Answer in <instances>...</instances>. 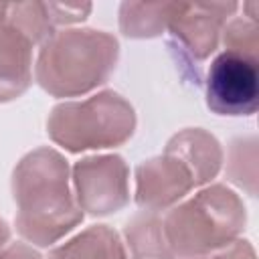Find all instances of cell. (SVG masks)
Masks as SVG:
<instances>
[{
	"label": "cell",
	"instance_id": "cell-1",
	"mask_svg": "<svg viewBox=\"0 0 259 259\" xmlns=\"http://www.w3.org/2000/svg\"><path fill=\"white\" fill-rule=\"evenodd\" d=\"M18 235L38 247H49L71 233L81 221L71 192V170L65 156L53 148H36L20 158L12 172Z\"/></svg>",
	"mask_w": 259,
	"mask_h": 259
},
{
	"label": "cell",
	"instance_id": "cell-2",
	"mask_svg": "<svg viewBox=\"0 0 259 259\" xmlns=\"http://www.w3.org/2000/svg\"><path fill=\"white\" fill-rule=\"evenodd\" d=\"M117 59L119 42L113 34L95 28H63L40 45L34 79L53 97H77L107 83Z\"/></svg>",
	"mask_w": 259,
	"mask_h": 259
},
{
	"label": "cell",
	"instance_id": "cell-3",
	"mask_svg": "<svg viewBox=\"0 0 259 259\" xmlns=\"http://www.w3.org/2000/svg\"><path fill=\"white\" fill-rule=\"evenodd\" d=\"M245 204L225 184H210L176 204L164 219L166 241L178 259L206 255L235 239L245 229Z\"/></svg>",
	"mask_w": 259,
	"mask_h": 259
},
{
	"label": "cell",
	"instance_id": "cell-4",
	"mask_svg": "<svg viewBox=\"0 0 259 259\" xmlns=\"http://www.w3.org/2000/svg\"><path fill=\"white\" fill-rule=\"evenodd\" d=\"M134 130L132 103L111 89L81 101H63L51 109L47 119L49 138L75 154L121 146L134 136Z\"/></svg>",
	"mask_w": 259,
	"mask_h": 259
},
{
	"label": "cell",
	"instance_id": "cell-5",
	"mask_svg": "<svg viewBox=\"0 0 259 259\" xmlns=\"http://www.w3.org/2000/svg\"><path fill=\"white\" fill-rule=\"evenodd\" d=\"M235 10V2H176L166 26L170 30L168 49L194 85L200 83V65L217 51L223 28Z\"/></svg>",
	"mask_w": 259,
	"mask_h": 259
},
{
	"label": "cell",
	"instance_id": "cell-6",
	"mask_svg": "<svg viewBox=\"0 0 259 259\" xmlns=\"http://www.w3.org/2000/svg\"><path fill=\"white\" fill-rule=\"evenodd\" d=\"M259 61L233 51L219 53L206 71V105L219 115H253L259 107Z\"/></svg>",
	"mask_w": 259,
	"mask_h": 259
},
{
	"label": "cell",
	"instance_id": "cell-7",
	"mask_svg": "<svg viewBox=\"0 0 259 259\" xmlns=\"http://www.w3.org/2000/svg\"><path fill=\"white\" fill-rule=\"evenodd\" d=\"M75 200L81 210L105 217L130 202V170L121 156H87L73 166Z\"/></svg>",
	"mask_w": 259,
	"mask_h": 259
},
{
	"label": "cell",
	"instance_id": "cell-8",
	"mask_svg": "<svg viewBox=\"0 0 259 259\" xmlns=\"http://www.w3.org/2000/svg\"><path fill=\"white\" fill-rule=\"evenodd\" d=\"M194 188L192 174L174 156H156L136 168V202L144 210H166Z\"/></svg>",
	"mask_w": 259,
	"mask_h": 259
},
{
	"label": "cell",
	"instance_id": "cell-9",
	"mask_svg": "<svg viewBox=\"0 0 259 259\" xmlns=\"http://www.w3.org/2000/svg\"><path fill=\"white\" fill-rule=\"evenodd\" d=\"M32 42L2 16L0 2V103L20 97L32 81Z\"/></svg>",
	"mask_w": 259,
	"mask_h": 259
},
{
	"label": "cell",
	"instance_id": "cell-10",
	"mask_svg": "<svg viewBox=\"0 0 259 259\" xmlns=\"http://www.w3.org/2000/svg\"><path fill=\"white\" fill-rule=\"evenodd\" d=\"M164 154L174 156L188 168L194 186L210 182L223 164V150L219 140L200 127H186L174 134L168 140Z\"/></svg>",
	"mask_w": 259,
	"mask_h": 259
},
{
	"label": "cell",
	"instance_id": "cell-11",
	"mask_svg": "<svg viewBox=\"0 0 259 259\" xmlns=\"http://www.w3.org/2000/svg\"><path fill=\"white\" fill-rule=\"evenodd\" d=\"M49 259H127L121 237L107 225H93L55 247Z\"/></svg>",
	"mask_w": 259,
	"mask_h": 259
},
{
	"label": "cell",
	"instance_id": "cell-12",
	"mask_svg": "<svg viewBox=\"0 0 259 259\" xmlns=\"http://www.w3.org/2000/svg\"><path fill=\"white\" fill-rule=\"evenodd\" d=\"M125 243L130 247L132 259H176L162 227L158 212L144 210L134 214L123 229Z\"/></svg>",
	"mask_w": 259,
	"mask_h": 259
},
{
	"label": "cell",
	"instance_id": "cell-13",
	"mask_svg": "<svg viewBox=\"0 0 259 259\" xmlns=\"http://www.w3.org/2000/svg\"><path fill=\"white\" fill-rule=\"evenodd\" d=\"M176 2H123L119 6V28L130 38H152L164 32Z\"/></svg>",
	"mask_w": 259,
	"mask_h": 259
},
{
	"label": "cell",
	"instance_id": "cell-14",
	"mask_svg": "<svg viewBox=\"0 0 259 259\" xmlns=\"http://www.w3.org/2000/svg\"><path fill=\"white\" fill-rule=\"evenodd\" d=\"M227 174L235 184L247 188L249 194L255 196V182H257V140L255 138H239L231 144Z\"/></svg>",
	"mask_w": 259,
	"mask_h": 259
},
{
	"label": "cell",
	"instance_id": "cell-15",
	"mask_svg": "<svg viewBox=\"0 0 259 259\" xmlns=\"http://www.w3.org/2000/svg\"><path fill=\"white\" fill-rule=\"evenodd\" d=\"M223 45L225 51H233L239 55L255 57L259 55V30L257 18L253 16H233L223 28Z\"/></svg>",
	"mask_w": 259,
	"mask_h": 259
},
{
	"label": "cell",
	"instance_id": "cell-16",
	"mask_svg": "<svg viewBox=\"0 0 259 259\" xmlns=\"http://www.w3.org/2000/svg\"><path fill=\"white\" fill-rule=\"evenodd\" d=\"M49 14L55 26L75 24L87 18L91 12V4H65V2H47Z\"/></svg>",
	"mask_w": 259,
	"mask_h": 259
},
{
	"label": "cell",
	"instance_id": "cell-17",
	"mask_svg": "<svg viewBox=\"0 0 259 259\" xmlns=\"http://www.w3.org/2000/svg\"><path fill=\"white\" fill-rule=\"evenodd\" d=\"M192 259H255V249L245 239H235L206 255L192 257Z\"/></svg>",
	"mask_w": 259,
	"mask_h": 259
},
{
	"label": "cell",
	"instance_id": "cell-18",
	"mask_svg": "<svg viewBox=\"0 0 259 259\" xmlns=\"http://www.w3.org/2000/svg\"><path fill=\"white\" fill-rule=\"evenodd\" d=\"M0 259H42V257L26 243H12L0 251Z\"/></svg>",
	"mask_w": 259,
	"mask_h": 259
},
{
	"label": "cell",
	"instance_id": "cell-19",
	"mask_svg": "<svg viewBox=\"0 0 259 259\" xmlns=\"http://www.w3.org/2000/svg\"><path fill=\"white\" fill-rule=\"evenodd\" d=\"M8 239H10V227H8V223L0 217V251L6 247Z\"/></svg>",
	"mask_w": 259,
	"mask_h": 259
}]
</instances>
